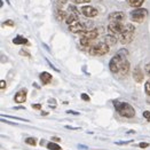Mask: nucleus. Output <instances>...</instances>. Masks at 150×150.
I'll use <instances>...</instances> for the list:
<instances>
[{
    "instance_id": "nucleus-1",
    "label": "nucleus",
    "mask_w": 150,
    "mask_h": 150,
    "mask_svg": "<svg viewBox=\"0 0 150 150\" xmlns=\"http://www.w3.org/2000/svg\"><path fill=\"white\" fill-rule=\"evenodd\" d=\"M128 55V50H120L117 52V54L113 56L109 62V69L113 74H118L120 67L123 65V63L126 61V56Z\"/></svg>"
},
{
    "instance_id": "nucleus-2",
    "label": "nucleus",
    "mask_w": 150,
    "mask_h": 150,
    "mask_svg": "<svg viewBox=\"0 0 150 150\" xmlns=\"http://www.w3.org/2000/svg\"><path fill=\"white\" fill-rule=\"evenodd\" d=\"M113 105L116 111L119 113L122 117L125 118H133L135 116V110L134 108L127 103V102H120V101H113Z\"/></svg>"
},
{
    "instance_id": "nucleus-3",
    "label": "nucleus",
    "mask_w": 150,
    "mask_h": 150,
    "mask_svg": "<svg viewBox=\"0 0 150 150\" xmlns=\"http://www.w3.org/2000/svg\"><path fill=\"white\" fill-rule=\"evenodd\" d=\"M109 46L105 44V42H99V44H95V45H92L89 48H88V53L93 56H102V55H105L108 54L109 52Z\"/></svg>"
},
{
    "instance_id": "nucleus-4",
    "label": "nucleus",
    "mask_w": 150,
    "mask_h": 150,
    "mask_svg": "<svg viewBox=\"0 0 150 150\" xmlns=\"http://www.w3.org/2000/svg\"><path fill=\"white\" fill-rule=\"evenodd\" d=\"M134 32H135V26L132 24H126L125 25V30L124 32L119 36V41L122 44H128L133 40V37H134Z\"/></svg>"
},
{
    "instance_id": "nucleus-5",
    "label": "nucleus",
    "mask_w": 150,
    "mask_h": 150,
    "mask_svg": "<svg viewBox=\"0 0 150 150\" xmlns=\"http://www.w3.org/2000/svg\"><path fill=\"white\" fill-rule=\"evenodd\" d=\"M148 14H149V12L146 8H135L134 11H132V13H131V20L133 22L141 23L148 16Z\"/></svg>"
},
{
    "instance_id": "nucleus-6",
    "label": "nucleus",
    "mask_w": 150,
    "mask_h": 150,
    "mask_svg": "<svg viewBox=\"0 0 150 150\" xmlns=\"http://www.w3.org/2000/svg\"><path fill=\"white\" fill-rule=\"evenodd\" d=\"M125 30V25L122 22H110L108 25V31L112 36H120Z\"/></svg>"
},
{
    "instance_id": "nucleus-7",
    "label": "nucleus",
    "mask_w": 150,
    "mask_h": 150,
    "mask_svg": "<svg viewBox=\"0 0 150 150\" xmlns=\"http://www.w3.org/2000/svg\"><path fill=\"white\" fill-rule=\"evenodd\" d=\"M80 12H81L83 15H85L86 17H89V18L95 17V16L99 14L98 9L94 8V7H92V6H83V7L80 8Z\"/></svg>"
},
{
    "instance_id": "nucleus-8",
    "label": "nucleus",
    "mask_w": 150,
    "mask_h": 150,
    "mask_svg": "<svg viewBox=\"0 0 150 150\" xmlns=\"http://www.w3.org/2000/svg\"><path fill=\"white\" fill-rule=\"evenodd\" d=\"M110 22H122L125 18V13L124 12H113L110 13L108 16Z\"/></svg>"
},
{
    "instance_id": "nucleus-9",
    "label": "nucleus",
    "mask_w": 150,
    "mask_h": 150,
    "mask_svg": "<svg viewBox=\"0 0 150 150\" xmlns=\"http://www.w3.org/2000/svg\"><path fill=\"white\" fill-rule=\"evenodd\" d=\"M69 30L71 32H74V33H81V32L86 31V25H85V23H83V22H77L76 24L70 25L69 26Z\"/></svg>"
},
{
    "instance_id": "nucleus-10",
    "label": "nucleus",
    "mask_w": 150,
    "mask_h": 150,
    "mask_svg": "<svg viewBox=\"0 0 150 150\" xmlns=\"http://www.w3.org/2000/svg\"><path fill=\"white\" fill-rule=\"evenodd\" d=\"M79 36L81 38H84V39H88V40H94V39H96L98 36H99V33H98V31L96 30H86V31H84V32H81V33H79Z\"/></svg>"
},
{
    "instance_id": "nucleus-11",
    "label": "nucleus",
    "mask_w": 150,
    "mask_h": 150,
    "mask_svg": "<svg viewBox=\"0 0 150 150\" xmlns=\"http://www.w3.org/2000/svg\"><path fill=\"white\" fill-rule=\"evenodd\" d=\"M14 101L16 103H24L26 101V89H22V91H18L15 96H14Z\"/></svg>"
},
{
    "instance_id": "nucleus-12",
    "label": "nucleus",
    "mask_w": 150,
    "mask_h": 150,
    "mask_svg": "<svg viewBox=\"0 0 150 150\" xmlns=\"http://www.w3.org/2000/svg\"><path fill=\"white\" fill-rule=\"evenodd\" d=\"M132 75H133V78H134V80H135L137 83H142V81H143L144 75H143L142 70H141L139 67H135V68H134V70H133Z\"/></svg>"
},
{
    "instance_id": "nucleus-13",
    "label": "nucleus",
    "mask_w": 150,
    "mask_h": 150,
    "mask_svg": "<svg viewBox=\"0 0 150 150\" xmlns=\"http://www.w3.org/2000/svg\"><path fill=\"white\" fill-rule=\"evenodd\" d=\"M39 78H40V80H41V83L44 84V85H47V84H50V80H52V75H50V72H47V71H44V72H41L40 76H39Z\"/></svg>"
},
{
    "instance_id": "nucleus-14",
    "label": "nucleus",
    "mask_w": 150,
    "mask_h": 150,
    "mask_svg": "<svg viewBox=\"0 0 150 150\" xmlns=\"http://www.w3.org/2000/svg\"><path fill=\"white\" fill-rule=\"evenodd\" d=\"M128 71H129V62L126 60L125 62L123 63V65L120 67V69H119V71H118V75L124 77V76H126L128 74Z\"/></svg>"
},
{
    "instance_id": "nucleus-15",
    "label": "nucleus",
    "mask_w": 150,
    "mask_h": 150,
    "mask_svg": "<svg viewBox=\"0 0 150 150\" xmlns=\"http://www.w3.org/2000/svg\"><path fill=\"white\" fill-rule=\"evenodd\" d=\"M13 44L14 45H29V40L22 36H16L13 39Z\"/></svg>"
},
{
    "instance_id": "nucleus-16",
    "label": "nucleus",
    "mask_w": 150,
    "mask_h": 150,
    "mask_svg": "<svg viewBox=\"0 0 150 150\" xmlns=\"http://www.w3.org/2000/svg\"><path fill=\"white\" fill-rule=\"evenodd\" d=\"M65 22H67V24L69 25H74L76 24L77 22H79V18H78V15H76V14H71V15H69L68 17H67V20H65Z\"/></svg>"
},
{
    "instance_id": "nucleus-17",
    "label": "nucleus",
    "mask_w": 150,
    "mask_h": 150,
    "mask_svg": "<svg viewBox=\"0 0 150 150\" xmlns=\"http://www.w3.org/2000/svg\"><path fill=\"white\" fill-rule=\"evenodd\" d=\"M105 44L110 47V46H113V45H116V42H117V38L116 36H111V35H108V36H105Z\"/></svg>"
},
{
    "instance_id": "nucleus-18",
    "label": "nucleus",
    "mask_w": 150,
    "mask_h": 150,
    "mask_svg": "<svg viewBox=\"0 0 150 150\" xmlns=\"http://www.w3.org/2000/svg\"><path fill=\"white\" fill-rule=\"evenodd\" d=\"M127 2L129 4V6H132L134 8H140L141 5L144 2V0H127Z\"/></svg>"
},
{
    "instance_id": "nucleus-19",
    "label": "nucleus",
    "mask_w": 150,
    "mask_h": 150,
    "mask_svg": "<svg viewBox=\"0 0 150 150\" xmlns=\"http://www.w3.org/2000/svg\"><path fill=\"white\" fill-rule=\"evenodd\" d=\"M56 16H57V20H59V21L67 20V17H68L67 12H65V11H63V9H57V14H56Z\"/></svg>"
},
{
    "instance_id": "nucleus-20",
    "label": "nucleus",
    "mask_w": 150,
    "mask_h": 150,
    "mask_svg": "<svg viewBox=\"0 0 150 150\" xmlns=\"http://www.w3.org/2000/svg\"><path fill=\"white\" fill-rule=\"evenodd\" d=\"M79 44L84 47H87V50L92 46V40H88V39H84V38H80L79 40Z\"/></svg>"
},
{
    "instance_id": "nucleus-21",
    "label": "nucleus",
    "mask_w": 150,
    "mask_h": 150,
    "mask_svg": "<svg viewBox=\"0 0 150 150\" xmlns=\"http://www.w3.org/2000/svg\"><path fill=\"white\" fill-rule=\"evenodd\" d=\"M47 148L50 150H61L62 148L57 144V143H55V142H48L47 143Z\"/></svg>"
},
{
    "instance_id": "nucleus-22",
    "label": "nucleus",
    "mask_w": 150,
    "mask_h": 150,
    "mask_svg": "<svg viewBox=\"0 0 150 150\" xmlns=\"http://www.w3.org/2000/svg\"><path fill=\"white\" fill-rule=\"evenodd\" d=\"M25 143H26V144H30V146H36V144H37V139H35V138L25 139Z\"/></svg>"
},
{
    "instance_id": "nucleus-23",
    "label": "nucleus",
    "mask_w": 150,
    "mask_h": 150,
    "mask_svg": "<svg viewBox=\"0 0 150 150\" xmlns=\"http://www.w3.org/2000/svg\"><path fill=\"white\" fill-rule=\"evenodd\" d=\"M144 91H146L147 95L150 96V80H148V81L146 83V85H144Z\"/></svg>"
},
{
    "instance_id": "nucleus-24",
    "label": "nucleus",
    "mask_w": 150,
    "mask_h": 150,
    "mask_svg": "<svg viewBox=\"0 0 150 150\" xmlns=\"http://www.w3.org/2000/svg\"><path fill=\"white\" fill-rule=\"evenodd\" d=\"M139 147L142 148V149H144V148H148L149 147V143H147V142H140L139 143Z\"/></svg>"
},
{
    "instance_id": "nucleus-25",
    "label": "nucleus",
    "mask_w": 150,
    "mask_h": 150,
    "mask_svg": "<svg viewBox=\"0 0 150 150\" xmlns=\"http://www.w3.org/2000/svg\"><path fill=\"white\" fill-rule=\"evenodd\" d=\"M69 8H70V11L74 13V14H76V15H78V14H79V13H78V11L75 8V6H74V5H70V6H69Z\"/></svg>"
},
{
    "instance_id": "nucleus-26",
    "label": "nucleus",
    "mask_w": 150,
    "mask_h": 150,
    "mask_svg": "<svg viewBox=\"0 0 150 150\" xmlns=\"http://www.w3.org/2000/svg\"><path fill=\"white\" fill-rule=\"evenodd\" d=\"M80 98H81V100L84 101H89L91 99H89V96H88L87 94H85V93H83L81 95H80Z\"/></svg>"
},
{
    "instance_id": "nucleus-27",
    "label": "nucleus",
    "mask_w": 150,
    "mask_h": 150,
    "mask_svg": "<svg viewBox=\"0 0 150 150\" xmlns=\"http://www.w3.org/2000/svg\"><path fill=\"white\" fill-rule=\"evenodd\" d=\"M143 117H144L148 122H150V111H144V112H143Z\"/></svg>"
},
{
    "instance_id": "nucleus-28",
    "label": "nucleus",
    "mask_w": 150,
    "mask_h": 150,
    "mask_svg": "<svg viewBox=\"0 0 150 150\" xmlns=\"http://www.w3.org/2000/svg\"><path fill=\"white\" fill-rule=\"evenodd\" d=\"M144 70H146L147 75L150 76V63H148V64H146V67H144Z\"/></svg>"
},
{
    "instance_id": "nucleus-29",
    "label": "nucleus",
    "mask_w": 150,
    "mask_h": 150,
    "mask_svg": "<svg viewBox=\"0 0 150 150\" xmlns=\"http://www.w3.org/2000/svg\"><path fill=\"white\" fill-rule=\"evenodd\" d=\"M76 4H88L91 0H74Z\"/></svg>"
},
{
    "instance_id": "nucleus-30",
    "label": "nucleus",
    "mask_w": 150,
    "mask_h": 150,
    "mask_svg": "<svg viewBox=\"0 0 150 150\" xmlns=\"http://www.w3.org/2000/svg\"><path fill=\"white\" fill-rule=\"evenodd\" d=\"M2 25H11V26H13V25H14V22L11 21V20H8V21H5V22L2 23Z\"/></svg>"
},
{
    "instance_id": "nucleus-31",
    "label": "nucleus",
    "mask_w": 150,
    "mask_h": 150,
    "mask_svg": "<svg viewBox=\"0 0 150 150\" xmlns=\"http://www.w3.org/2000/svg\"><path fill=\"white\" fill-rule=\"evenodd\" d=\"M0 88H1V91L6 88V81H5V80H1V81H0Z\"/></svg>"
},
{
    "instance_id": "nucleus-32",
    "label": "nucleus",
    "mask_w": 150,
    "mask_h": 150,
    "mask_svg": "<svg viewBox=\"0 0 150 150\" xmlns=\"http://www.w3.org/2000/svg\"><path fill=\"white\" fill-rule=\"evenodd\" d=\"M32 108L37 109V110H40L41 109V104H32Z\"/></svg>"
},
{
    "instance_id": "nucleus-33",
    "label": "nucleus",
    "mask_w": 150,
    "mask_h": 150,
    "mask_svg": "<svg viewBox=\"0 0 150 150\" xmlns=\"http://www.w3.org/2000/svg\"><path fill=\"white\" fill-rule=\"evenodd\" d=\"M67 1H68V0H56V2H57L59 5H65Z\"/></svg>"
},
{
    "instance_id": "nucleus-34",
    "label": "nucleus",
    "mask_w": 150,
    "mask_h": 150,
    "mask_svg": "<svg viewBox=\"0 0 150 150\" xmlns=\"http://www.w3.org/2000/svg\"><path fill=\"white\" fill-rule=\"evenodd\" d=\"M20 54H22V55H24V56L30 57V54H29V53H26V52H24V50H21V52H20Z\"/></svg>"
},
{
    "instance_id": "nucleus-35",
    "label": "nucleus",
    "mask_w": 150,
    "mask_h": 150,
    "mask_svg": "<svg viewBox=\"0 0 150 150\" xmlns=\"http://www.w3.org/2000/svg\"><path fill=\"white\" fill-rule=\"evenodd\" d=\"M52 139H53V141H54V142H60V140H61L60 138H55V137H54V138H52Z\"/></svg>"
}]
</instances>
